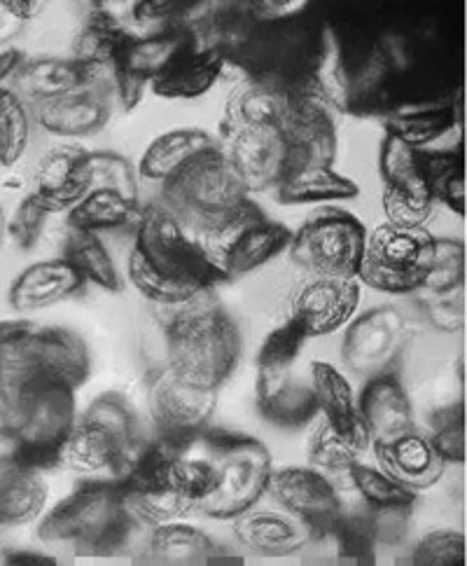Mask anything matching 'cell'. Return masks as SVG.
I'll use <instances>...</instances> for the list:
<instances>
[{
	"mask_svg": "<svg viewBox=\"0 0 467 566\" xmlns=\"http://www.w3.org/2000/svg\"><path fill=\"white\" fill-rule=\"evenodd\" d=\"M129 279L159 307L188 302L225 283L209 255L161 205L140 209L136 241L129 255Z\"/></svg>",
	"mask_w": 467,
	"mask_h": 566,
	"instance_id": "cell-1",
	"label": "cell"
},
{
	"mask_svg": "<svg viewBox=\"0 0 467 566\" xmlns=\"http://www.w3.org/2000/svg\"><path fill=\"white\" fill-rule=\"evenodd\" d=\"M161 310L169 347L167 366L194 387L217 391L241 358L243 342L236 321L217 305L213 291Z\"/></svg>",
	"mask_w": 467,
	"mask_h": 566,
	"instance_id": "cell-2",
	"label": "cell"
},
{
	"mask_svg": "<svg viewBox=\"0 0 467 566\" xmlns=\"http://www.w3.org/2000/svg\"><path fill=\"white\" fill-rule=\"evenodd\" d=\"M138 522L117 480H89L59 501L38 524V538L79 553L108 555L125 545Z\"/></svg>",
	"mask_w": 467,
	"mask_h": 566,
	"instance_id": "cell-3",
	"label": "cell"
},
{
	"mask_svg": "<svg viewBox=\"0 0 467 566\" xmlns=\"http://www.w3.org/2000/svg\"><path fill=\"white\" fill-rule=\"evenodd\" d=\"M248 195L230 155L217 146L164 180L161 207L188 232L201 237L230 222L248 205Z\"/></svg>",
	"mask_w": 467,
	"mask_h": 566,
	"instance_id": "cell-4",
	"label": "cell"
},
{
	"mask_svg": "<svg viewBox=\"0 0 467 566\" xmlns=\"http://www.w3.org/2000/svg\"><path fill=\"white\" fill-rule=\"evenodd\" d=\"M75 419V389L40 377L19 379L8 433L12 442L10 452L38 471L61 467V452Z\"/></svg>",
	"mask_w": 467,
	"mask_h": 566,
	"instance_id": "cell-5",
	"label": "cell"
},
{
	"mask_svg": "<svg viewBox=\"0 0 467 566\" xmlns=\"http://www.w3.org/2000/svg\"><path fill=\"white\" fill-rule=\"evenodd\" d=\"M144 444L134 408L121 394L108 391L75 419L61 452V467L77 473H110L117 480L127 473Z\"/></svg>",
	"mask_w": 467,
	"mask_h": 566,
	"instance_id": "cell-6",
	"label": "cell"
},
{
	"mask_svg": "<svg viewBox=\"0 0 467 566\" xmlns=\"http://www.w3.org/2000/svg\"><path fill=\"white\" fill-rule=\"evenodd\" d=\"M204 454L211 459L217 482L215 490L199 501L197 513L213 520H234L267 492L272 475L269 450L255 438L230 431H204Z\"/></svg>",
	"mask_w": 467,
	"mask_h": 566,
	"instance_id": "cell-7",
	"label": "cell"
},
{
	"mask_svg": "<svg viewBox=\"0 0 467 566\" xmlns=\"http://www.w3.org/2000/svg\"><path fill=\"white\" fill-rule=\"evenodd\" d=\"M435 239L425 228H397L383 222L364 239L358 281L381 293H416L431 274Z\"/></svg>",
	"mask_w": 467,
	"mask_h": 566,
	"instance_id": "cell-8",
	"label": "cell"
},
{
	"mask_svg": "<svg viewBox=\"0 0 467 566\" xmlns=\"http://www.w3.org/2000/svg\"><path fill=\"white\" fill-rule=\"evenodd\" d=\"M364 239L368 232L353 213L325 207L304 220L288 249L295 265L311 276L358 279Z\"/></svg>",
	"mask_w": 467,
	"mask_h": 566,
	"instance_id": "cell-9",
	"label": "cell"
},
{
	"mask_svg": "<svg viewBox=\"0 0 467 566\" xmlns=\"http://www.w3.org/2000/svg\"><path fill=\"white\" fill-rule=\"evenodd\" d=\"M197 241L213 265L232 281L267 265L272 258L286 251L293 232L280 222L269 220L251 199L230 222L215 232L197 237Z\"/></svg>",
	"mask_w": 467,
	"mask_h": 566,
	"instance_id": "cell-10",
	"label": "cell"
},
{
	"mask_svg": "<svg viewBox=\"0 0 467 566\" xmlns=\"http://www.w3.org/2000/svg\"><path fill=\"white\" fill-rule=\"evenodd\" d=\"M6 366L17 379H52L77 391L89 377L92 360L83 337L73 331L31 326L8 349Z\"/></svg>",
	"mask_w": 467,
	"mask_h": 566,
	"instance_id": "cell-11",
	"label": "cell"
},
{
	"mask_svg": "<svg viewBox=\"0 0 467 566\" xmlns=\"http://www.w3.org/2000/svg\"><path fill=\"white\" fill-rule=\"evenodd\" d=\"M148 406L157 438L190 450L194 440L209 429L217 406V391L194 387L164 366L152 373L148 381Z\"/></svg>",
	"mask_w": 467,
	"mask_h": 566,
	"instance_id": "cell-12",
	"label": "cell"
},
{
	"mask_svg": "<svg viewBox=\"0 0 467 566\" xmlns=\"http://www.w3.org/2000/svg\"><path fill=\"white\" fill-rule=\"evenodd\" d=\"M412 326L393 305H381L358 316L341 345V360L351 373L374 377L395 370L397 360L412 342Z\"/></svg>",
	"mask_w": 467,
	"mask_h": 566,
	"instance_id": "cell-13",
	"label": "cell"
},
{
	"mask_svg": "<svg viewBox=\"0 0 467 566\" xmlns=\"http://www.w3.org/2000/svg\"><path fill=\"white\" fill-rule=\"evenodd\" d=\"M267 492L283 511H288L311 530L314 538H328L341 517V499L328 475L316 469L288 467L272 471Z\"/></svg>",
	"mask_w": 467,
	"mask_h": 566,
	"instance_id": "cell-14",
	"label": "cell"
},
{
	"mask_svg": "<svg viewBox=\"0 0 467 566\" xmlns=\"http://www.w3.org/2000/svg\"><path fill=\"white\" fill-rule=\"evenodd\" d=\"M280 132L288 146V171L335 165L339 148L335 111L322 98L290 96Z\"/></svg>",
	"mask_w": 467,
	"mask_h": 566,
	"instance_id": "cell-15",
	"label": "cell"
},
{
	"mask_svg": "<svg viewBox=\"0 0 467 566\" xmlns=\"http://www.w3.org/2000/svg\"><path fill=\"white\" fill-rule=\"evenodd\" d=\"M190 40L192 31L188 24L164 27L144 38L134 35L127 52L121 54L119 64L113 73V85L125 111H134L140 104L146 87L152 85V80L169 66L171 59L185 48Z\"/></svg>",
	"mask_w": 467,
	"mask_h": 566,
	"instance_id": "cell-16",
	"label": "cell"
},
{
	"mask_svg": "<svg viewBox=\"0 0 467 566\" xmlns=\"http://www.w3.org/2000/svg\"><path fill=\"white\" fill-rule=\"evenodd\" d=\"M360 302V281L343 276H311L295 291L290 316L309 337L330 335L353 318Z\"/></svg>",
	"mask_w": 467,
	"mask_h": 566,
	"instance_id": "cell-17",
	"label": "cell"
},
{
	"mask_svg": "<svg viewBox=\"0 0 467 566\" xmlns=\"http://www.w3.org/2000/svg\"><path fill=\"white\" fill-rule=\"evenodd\" d=\"M230 150H225L246 184L248 192L276 190V186L288 174V146L278 127L243 129L227 138Z\"/></svg>",
	"mask_w": 467,
	"mask_h": 566,
	"instance_id": "cell-18",
	"label": "cell"
},
{
	"mask_svg": "<svg viewBox=\"0 0 467 566\" xmlns=\"http://www.w3.org/2000/svg\"><path fill=\"white\" fill-rule=\"evenodd\" d=\"M358 412L372 444L393 440L416 429L412 398L404 391L395 370L368 379L358 398Z\"/></svg>",
	"mask_w": 467,
	"mask_h": 566,
	"instance_id": "cell-19",
	"label": "cell"
},
{
	"mask_svg": "<svg viewBox=\"0 0 467 566\" xmlns=\"http://www.w3.org/2000/svg\"><path fill=\"white\" fill-rule=\"evenodd\" d=\"M115 85L98 83L38 106V123L56 136H92L110 119Z\"/></svg>",
	"mask_w": 467,
	"mask_h": 566,
	"instance_id": "cell-20",
	"label": "cell"
},
{
	"mask_svg": "<svg viewBox=\"0 0 467 566\" xmlns=\"http://www.w3.org/2000/svg\"><path fill=\"white\" fill-rule=\"evenodd\" d=\"M234 536L241 545L264 557H288L307 548L311 530L288 511L248 509L234 517Z\"/></svg>",
	"mask_w": 467,
	"mask_h": 566,
	"instance_id": "cell-21",
	"label": "cell"
},
{
	"mask_svg": "<svg viewBox=\"0 0 467 566\" xmlns=\"http://www.w3.org/2000/svg\"><path fill=\"white\" fill-rule=\"evenodd\" d=\"M372 448L381 471L412 492L433 488L444 475V459L435 452L428 436L418 433L416 429L393 440L374 442Z\"/></svg>",
	"mask_w": 467,
	"mask_h": 566,
	"instance_id": "cell-22",
	"label": "cell"
},
{
	"mask_svg": "<svg viewBox=\"0 0 467 566\" xmlns=\"http://www.w3.org/2000/svg\"><path fill=\"white\" fill-rule=\"evenodd\" d=\"M311 389L318 402V412L330 423V429L347 440L358 452H368L372 440L360 419L358 402L353 398L351 384L330 363H311Z\"/></svg>",
	"mask_w": 467,
	"mask_h": 566,
	"instance_id": "cell-23",
	"label": "cell"
},
{
	"mask_svg": "<svg viewBox=\"0 0 467 566\" xmlns=\"http://www.w3.org/2000/svg\"><path fill=\"white\" fill-rule=\"evenodd\" d=\"M98 83H108V80H100L94 71L75 62L73 56L71 59H56V56L33 59V62H24V66L14 75V85L19 90L17 96L31 101L35 106L50 104L54 98H61Z\"/></svg>",
	"mask_w": 467,
	"mask_h": 566,
	"instance_id": "cell-24",
	"label": "cell"
},
{
	"mask_svg": "<svg viewBox=\"0 0 467 566\" xmlns=\"http://www.w3.org/2000/svg\"><path fill=\"white\" fill-rule=\"evenodd\" d=\"M85 283L87 281L64 258L43 260L12 281L8 297L17 312H35L83 293Z\"/></svg>",
	"mask_w": 467,
	"mask_h": 566,
	"instance_id": "cell-25",
	"label": "cell"
},
{
	"mask_svg": "<svg viewBox=\"0 0 467 566\" xmlns=\"http://www.w3.org/2000/svg\"><path fill=\"white\" fill-rule=\"evenodd\" d=\"M47 482L43 471L19 461L12 452L0 454V527H19L45 511Z\"/></svg>",
	"mask_w": 467,
	"mask_h": 566,
	"instance_id": "cell-26",
	"label": "cell"
},
{
	"mask_svg": "<svg viewBox=\"0 0 467 566\" xmlns=\"http://www.w3.org/2000/svg\"><path fill=\"white\" fill-rule=\"evenodd\" d=\"M131 40L134 33L121 27L113 12L98 6L87 14L83 29L75 38L73 59L94 71L100 80L113 83L115 66L119 64L121 54L127 52Z\"/></svg>",
	"mask_w": 467,
	"mask_h": 566,
	"instance_id": "cell-27",
	"label": "cell"
},
{
	"mask_svg": "<svg viewBox=\"0 0 467 566\" xmlns=\"http://www.w3.org/2000/svg\"><path fill=\"white\" fill-rule=\"evenodd\" d=\"M225 64V56L220 52L197 48L192 35L190 43L171 59L150 87L157 96L164 98H197L217 83Z\"/></svg>",
	"mask_w": 467,
	"mask_h": 566,
	"instance_id": "cell-28",
	"label": "cell"
},
{
	"mask_svg": "<svg viewBox=\"0 0 467 566\" xmlns=\"http://www.w3.org/2000/svg\"><path fill=\"white\" fill-rule=\"evenodd\" d=\"M87 150L77 146L52 148L35 171V197L50 213L71 211L87 195L83 178V157Z\"/></svg>",
	"mask_w": 467,
	"mask_h": 566,
	"instance_id": "cell-29",
	"label": "cell"
},
{
	"mask_svg": "<svg viewBox=\"0 0 467 566\" xmlns=\"http://www.w3.org/2000/svg\"><path fill=\"white\" fill-rule=\"evenodd\" d=\"M257 412L280 429H301L318 417V402L311 384L297 381L293 373L257 377Z\"/></svg>",
	"mask_w": 467,
	"mask_h": 566,
	"instance_id": "cell-30",
	"label": "cell"
},
{
	"mask_svg": "<svg viewBox=\"0 0 467 566\" xmlns=\"http://www.w3.org/2000/svg\"><path fill=\"white\" fill-rule=\"evenodd\" d=\"M290 96L269 85L243 80V83L230 94L222 115V136L230 138L243 129L257 127H278L283 125L288 113Z\"/></svg>",
	"mask_w": 467,
	"mask_h": 566,
	"instance_id": "cell-31",
	"label": "cell"
},
{
	"mask_svg": "<svg viewBox=\"0 0 467 566\" xmlns=\"http://www.w3.org/2000/svg\"><path fill=\"white\" fill-rule=\"evenodd\" d=\"M148 557L161 564H222L241 562L220 551V545L201 530L182 520L152 527L148 538Z\"/></svg>",
	"mask_w": 467,
	"mask_h": 566,
	"instance_id": "cell-32",
	"label": "cell"
},
{
	"mask_svg": "<svg viewBox=\"0 0 467 566\" xmlns=\"http://www.w3.org/2000/svg\"><path fill=\"white\" fill-rule=\"evenodd\" d=\"M217 148V140L204 129H173L161 134L148 146L144 159L138 165V174L148 180L164 184L173 174L199 155Z\"/></svg>",
	"mask_w": 467,
	"mask_h": 566,
	"instance_id": "cell-33",
	"label": "cell"
},
{
	"mask_svg": "<svg viewBox=\"0 0 467 566\" xmlns=\"http://www.w3.org/2000/svg\"><path fill=\"white\" fill-rule=\"evenodd\" d=\"M458 119L456 108L452 101H442V104H416V106H402L395 113L383 117L385 134H391L404 144L414 148L431 146L433 140L449 132Z\"/></svg>",
	"mask_w": 467,
	"mask_h": 566,
	"instance_id": "cell-34",
	"label": "cell"
},
{
	"mask_svg": "<svg viewBox=\"0 0 467 566\" xmlns=\"http://www.w3.org/2000/svg\"><path fill=\"white\" fill-rule=\"evenodd\" d=\"M360 195L358 184L339 176L332 167H301L286 174L276 186L280 205H311V201H339Z\"/></svg>",
	"mask_w": 467,
	"mask_h": 566,
	"instance_id": "cell-35",
	"label": "cell"
},
{
	"mask_svg": "<svg viewBox=\"0 0 467 566\" xmlns=\"http://www.w3.org/2000/svg\"><path fill=\"white\" fill-rule=\"evenodd\" d=\"M140 218L138 201L127 199L125 195L113 190H94L87 192L77 205L68 211V228L73 230H117L136 226Z\"/></svg>",
	"mask_w": 467,
	"mask_h": 566,
	"instance_id": "cell-36",
	"label": "cell"
},
{
	"mask_svg": "<svg viewBox=\"0 0 467 566\" xmlns=\"http://www.w3.org/2000/svg\"><path fill=\"white\" fill-rule=\"evenodd\" d=\"M64 260L77 270V274L85 281L96 283L104 291L119 293L121 279L115 268V262L104 247V241L96 232L89 230H68L66 244H64Z\"/></svg>",
	"mask_w": 467,
	"mask_h": 566,
	"instance_id": "cell-37",
	"label": "cell"
},
{
	"mask_svg": "<svg viewBox=\"0 0 467 566\" xmlns=\"http://www.w3.org/2000/svg\"><path fill=\"white\" fill-rule=\"evenodd\" d=\"M418 150L421 148H414L410 144H404V140L385 134L379 153V169L385 190H393L414 199H433L421 171Z\"/></svg>",
	"mask_w": 467,
	"mask_h": 566,
	"instance_id": "cell-38",
	"label": "cell"
},
{
	"mask_svg": "<svg viewBox=\"0 0 467 566\" xmlns=\"http://www.w3.org/2000/svg\"><path fill=\"white\" fill-rule=\"evenodd\" d=\"M421 171L425 178V186L433 201L463 213L465 207V188H463V153L456 150H418Z\"/></svg>",
	"mask_w": 467,
	"mask_h": 566,
	"instance_id": "cell-39",
	"label": "cell"
},
{
	"mask_svg": "<svg viewBox=\"0 0 467 566\" xmlns=\"http://www.w3.org/2000/svg\"><path fill=\"white\" fill-rule=\"evenodd\" d=\"M337 541V559L341 564H376V527L372 513H341L330 534Z\"/></svg>",
	"mask_w": 467,
	"mask_h": 566,
	"instance_id": "cell-40",
	"label": "cell"
},
{
	"mask_svg": "<svg viewBox=\"0 0 467 566\" xmlns=\"http://www.w3.org/2000/svg\"><path fill=\"white\" fill-rule=\"evenodd\" d=\"M349 478L358 494L368 503L370 511H391V509H414L416 492L407 490L404 484L385 475L381 469L364 467L355 461L349 469Z\"/></svg>",
	"mask_w": 467,
	"mask_h": 566,
	"instance_id": "cell-41",
	"label": "cell"
},
{
	"mask_svg": "<svg viewBox=\"0 0 467 566\" xmlns=\"http://www.w3.org/2000/svg\"><path fill=\"white\" fill-rule=\"evenodd\" d=\"M309 339L297 318H288L283 326L269 333L264 345L257 352V377H278L288 375L299 358L304 342Z\"/></svg>",
	"mask_w": 467,
	"mask_h": 566,
	"instance_id": "cell-42",
	"label": "cell"
},
{
	"mask_svg": "<svg viewBox=\"0 0 467 566\" xmlns=\"http://www.w3.org/2000/svg\"><path fill=\"white\" fill-rule=\"evenodd\" d=\"M83 178L87 192L94 190H113L125 195L131 201H138V186H136V174L125 159L117 153H85L83 157Z\"/></svg>",
	"mask_w": 467,
	"mask_h": 566,
	"instance_id": "cell-43",
	"label": "cell"
},
{
	"mask_svg": "<svg viewBox=\"0 0 467 566\" xmlns=\"http://www.w3.org/2000/svg\"><path fill=\"white\" fill-rule=\"evenodd\" d=\"M31 136L24 101L12 90H0V167H14L24 157Z\"/></svg>",
	"mask_w": 467,
	"mask_h": 566,
	"instance_id": "cell-44",
	"label": "cell"
},
{
	"mask_svg": "<svg viewBox=\"0 0 467 566\" xmlns=\"http://www.w3.org/2000/svg\"><path fill=\"white\" fill-rule=\"evenodd\" d=\"M362 452L347 440H341L328 421H320L318 429L314 431L309 440V463L311 469H316L322 475H349V469L355 461H360Z\"/></svg>",
	"mask_w": 467,
	"mask_h": 566,
	"instance_id": "cell-45",
	"label": "cell"
},
{
	"mask_svg": "<svg viewBox=\"0 0 467 566\" xmlns=\"http://www.w3.org/2000/svg\"><path fill=\"white\" fill-rule=\"evenodd\" d=\"M215 469L211 459L204 457H190L188 452H182L171 467V488L185 496L190 503H194V509L199 501H204L213 490H215Z\"/></svg>",
	"mask_w": 467,
	"mask_h": 566,
	"instance_id": "cell-46",
	"label": "cell"
},
{
	"mask_svg": "<svg viewBox=\"0 0 467 566\" xmlns=\"http://www.w3.org/2000/svg\"><path fill=\"white\" fill-rule=\"evenodd\" d=\"M428 440L444 463H460L465 459V415L460 400L433 415Z\"/></svg>",
	"mask_w": 467,
	"mask_h": 566,
	"instance_id": "cell-47",
	"label": "cell"
},
{
	"mask_svg": "<svg viewBox=\"0 0 467 566\" xmlns=\"http://www.w3.org/2000/svg\"><path fill=\"white\" fill-rule=\"evenodd\" d=\"M416 302L433 326L442 333H456L465 323V289H446V291H425L418 289Z\"/></svg>",
	"mask_w": 467,
	"mask_h": 566,
	"instance_id": "cell-48",
	"label": "cell"
},
{
	"mask_svg": "<svg viewBox=\"0 0 467 566\" xmlns=\"http://www.w3.org/2000/svg\"><path fill=\"white\" fill-rule=\"evenodd\" d=\"M465 286V249L458 239H435V258L428 279L421 289L446 291Z\"/></svg>",
	"mask_w": 467,
	"mask_h": 566,
	"instance_id": "cell-49",
	"label": "cell"
},
{
	"mask_svg": "<svg viewBox=\"0 0 467 566\" xmlns=\"http://www.w3.org/2000/svg\"><path fill=\"white\" fill-rule=\"evenodd\" d=\"M410 562L416 566H463L465 536L452 530H439L423 536L414 548Z\"/></svg>",
	"mask_w": 467,
	"mask_h": 566,
	"instance_id": "cell-50",
	"label": "cell"
},
{
	"mask_svg": "<svg viewBox=\"0 0 467 566\" xmlns=\"http://www.w3.org/2000/svg\"><path fill=\"white\" fill-rule=\"evenodd\" d=\"M47 216H50V209L43 205V201H40L35 195H29L10 218L8 234L12 237V241L19 249L31 251L45 230Z\"/></svg>",
	"mask_w": 467,
	"mask_h": 566,
	"instance_id": "cell-51",
	"label": "cell"
},
{
	"mask_svg": "<svg viewBox=\"0 0 467 566\" xmlns=\"http://www.w3.org/2000/svg\"><path fill=\"white\" fill-rule=\"evenodd\" d=\"M383 211L385 222L397 228H423L425 220H431L435 211L433 199H414L393 190H383Z\"/></svg>",
	"mask_w": 467,
	"mask_h": 566,
	"instance_id": "cell-52",
	"label": "cell"
},
{
	"mask_svg": "<svg viewBox=\"0 0 467 566\" xmlns=\"http://www.w3.org/2000/svg\"><path fill=\"white\" fill-rule=\"evenodd\" d=\"M204 3H178V0H146L134 6V19L140 24H190Z\"/></svg>",
	"mask_w": 467,
	"mask_h": 566,
	"instance_id": "cell-53",
	"label": "cell"
},
{
	"mask_svg": "<svg viewBox=\"0 0 467 566\" xmlns=\"http://www.w3.org/2000/svg\"><path fill=\"white\" fill-rule=\"evenodd\" d=\"M40 10L43 6L33 0H0V45L22 33Z\"/></svg>",
	"mask_w": 467,
	"mask_h": 566,
	"instance_id": "cell-54",
	"label": "cell"
},
{
	"mask_svg": "<svg viewBox=\"0 0 467 566\" xmlns=\"http://www.w3.org/2000/svg\"><path fill=\"white\" fill-rule=\"evenodd\" d=\"M376 527V541L383 545H395L410 530V520L414 509H391V511H370Z\"/></svg>",
	"mask_w": 467,
	"mask_h": 566,
	"instance_id": "cell-55",
	"label": "cell"
},
{
	"mask_svg": "<svg viewBox=\"0 0 467 566\" xmlns=\"http://www.w3.org/2000/svg\"><path fill=\"white\" fill-rule=\"evenodd\" d=\"M17 384H19V379L8 370L6 358H0V436L3 438H8V433H10Z\"/></svg>",
	"mask_w": 467,
	"mask_h": 566,
	"instance_id": "cell-56",
	"label": "cell"
},
{
	"mask_svg": "<svg viewBox=\"0 0 467 566\" xmlns=\"http://www.w3.org/2000/svg\"><path fill=\"white\" fill-rule=\"evenodd\" d=\"M24 62H26V56L22 50L10 48L6 52H0V90H3L6 80L17 75V71L24 66Z\"/></svg>",
	"mask_w": 467,
	"mask_h": 566,
	"instance_id": "cell-57",
	"label": "cell"
},
{
	"mask_svg": "<svg viewBox=\"0 0 467 566\" xmlns=\"http://www.w3.org/2000/svg\"><path fill=\"white\" fill-rule=\"evenodd\" d=\"M3 562L6 564H56L54 557L40 555V553H22V551L3 555Z\"/></svg>",
	"mask_w": 467,
	"mask_h": 566,
	"instance_id": "cell-58",
	"label": "cell"
},
{
	"mask_svg": "<svg viewBox=\"0 0 467 566\" xmlns=\"http://www.w3.org/2000/svg\"><path fill=\"white\" fill-rule=\"evenodd\" d=\"M6 232H8V222H6V213H3V209H0V247H3Z\"/></svg>",
	"mask_w": 467,
	"mask_h": 566,
	"instance_id": "cell-59",
	"label": "cell"
},
{
	"mask_svg": "<svg viewBox=\"0 0 467 566\" xmlns=\"http://www.w3.org/2000/svg\"><path fill=\"white\" fill-rule=\"evenodd\" d=\"M8 438H3V436H0V448H3V442H6Z\"/></svg>",
	"mask_w": 467,
	"mask_h": 566,
	"instance_id": "cell-60",
	"label": "cell"
},
{
	"mask_svg": "<svg viewBox=\"0 0 467 566\" xmlns=\"http://www.w3.org/2000/svg\"><path fill=\"white\" fill-rule=\"evenodd\" d=\"M0 530H3V527H0Z\"/></svg>",
	"mask_w": 467,
	"mask_h": 566,
	"instance_id": "cell-61",
	"label": "cell"
}]
</instances>
